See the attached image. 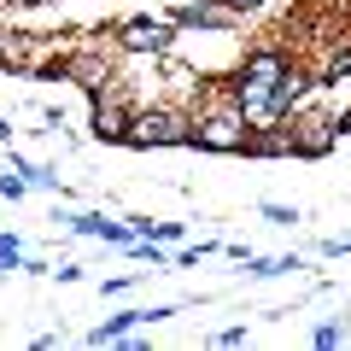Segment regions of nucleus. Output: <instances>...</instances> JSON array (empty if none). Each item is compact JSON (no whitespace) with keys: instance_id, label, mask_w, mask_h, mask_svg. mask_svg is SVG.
Wrapping results in <instances>:
<instances>
[{"instance_id":"obj_1","label":"nucleus","mask_w":351,"mask_h":351,"mask_svg":"<svg viewBox=\"0 0 351 351\" xmlns=\"http://www.w3.org/2000/svg\"><path fill=\"white\" fill-rule=\"evenodd\" d=\"M246 141H252V129H246V117L234 112V100H228V94H211V100H205V112H193V141H188V147L234 158V152H246Z\"/></svg>"},{"instance_id":"obj_2","label":"nucleus","mask_w":351,"mask_h":351,"mask_svg":"<svg viewBox=\"0 0 351 351\" xmlns=\"http://www.w3.org/2000/svg\"><path fill=\"white\" fill-rule=\"evenodd\" d=\"M193 141V112H182V106H141L135 117H129L123 129V147H188Z\"/></svg>"},{"instance_id":"obj_3","label":"nucleus","mask_w":351,"mask_h":351,"mask_svg":"<svg viewBox=\"0 0 351 351\" xmlns=\"http://www.w3.org/2000/svg\"><path fill=\"white\" fill-rule=\"evenodd\" d=\"M112 36H117V53H123V59H164L170 41H176V18L141 12V18H123Z\"/></svg>"},{"instance_id":"obj_4","label":"nucleus","mask_w":351,"mask_h":351,"mask_svg":"<svg viewBox=\"0 0 351 351\" xmlns=\"http://www.w3.org/2000/svg\"><path fill=\"white\" fill-rule=\"evenodd\" d=\"M281 123H287L293 158H322V152H334V141H339V129H334L328 112H287Z\"/></svg>"},{"instance_id":"obj_5","label":"nucleus","mask_w":351,"mask_h":351,"mask_svg":"<svg viewBox=\"0 0 351 351\" xmlns=\"http://www.w3.org/2000/svg\"><path fill=\"white\" fill-rule=\"evenodd\" d=\"M287 64H293V53L269 41V47H252L246 59L234 64V76H228V82H246V88H276V76L287 71Z\"/></svg>"},{"instance_id":"obj_6","label":"nucleus","mask_w":351,"mask_h":351,"mask_svg":"<svg viewBox=\"0 0 351 351\" xmlns=\"http://www.w3.org/2000/svg\"><path fill=\"white\" fill-rule=\"evenodd\" d=\"M129 117H135V106L123 100V88H117V82L94 94V141H123Z\"/></svg>"},{"instance_id":"obj_7","label":"nucleus","mask_w":351,"mask_h":351,"mask_svg":"<svg viewBox=\"0 0 351 351\" xmlns=\"http://www.w3.org/2000/svg\"><path fill=\"white\" fill-rule=\"evenodd\" d=\"M234 24H240V12H228L223 0H193V6L176 12V29H211V36H228Z\"/></svg>"},{"instance_id":"obj_8","label":"nucleus","mask_w":351,"mask_h":351,"mask_svg":"<svg viewBox=\"0 0 351 351\" xmlns=\"http://www.w3.org/2000/svg\"><path fill=\"white\" fill-rule=\"evenodd\" d=\"M64 228H71V234H88V240H106V246H129V223H112V217L106 211H82V217H59Z\"/></svg>"},{"instance_id":"obj_9","label":"nucleus","mask_w":351,"mask_h":351,"mask_svg":"<svg viewBox=\"0 0 351 351\" xmlns=\"http://www.w3.org/2000/svg\"><path fill=\"white\" fill-rule=\"evenodd\" d=\"M351 76V36H339V47H328V59L316 64V82H339Z\"/></svg>"},{"instance_id":"obj_10","label":"nucleus","mask_w":351,"mask_h":351,"mask_svg":"<svg viewBox=\"0 0 351 351\" xmlns=\"http://www.w3.org/2000/svg\"><path fill=\"white\" fill-rule=\"evenodd\" d=\"M135 240H182V223H152V217H129Z\"/></svg>"},{"instance_id":"obj_11","label":"nucleus","mask_w":351,"mask_h":351,"mask_svg":"<svg viewBox=\"0 0 351 351\" xmlns=\"http://www.w3.org/2000/svg\"><path fill=\"white\" fill-rule=\"evenodd\" d=\"M12 170L24 176L29 188H59V170H47V164H29V158H12Z\"/></svg>"},{"instance_id":"obj_12","label":"nucleus","mask_w":351,"mask_h":351,"mask_svg":"<svg viewBox=\"0 0 351 351\" xmlns=\"http://www.w3.org/2000/svg\"><path fill=\"white\" fill-rule=\"evenodd\" d=\"M12 269H24V240L0 234V276H12Z\"/></svg>"},{"instance_id":"obj_13","label":"nucleus","mask_w":351,"mask_h":351,"mask_svg":"<svg viewBox=\"0 0 351 351\" xmlns=\"http://www.w3.org/2000/svg\"><path fill=\"white\" fill-rule=\"evenodd\" d=\"M258 211L269 217V223H281V228H293V223H299V211H293V205H276V199H263Z\"/></svg>"},{"instance_id":"obj_14","label":"nucleus","mask_w":351,"mask_h":351,"mask_svg":"<svg viewBox=\"0 0 351 351\" xmlns=\"http://www.w3.org/2000/svg\"><path fill=\"white\" fill-rule=\"evenodd\" d=\"M24 193H29V182H24L18 170H6V176H0V199H24Z\"/></svg>"},{"instance_id":"obj_15","label":"nucleus","mask_w":351,"mask_h":351,"mask_svg":"<svg viewBox=\"0 0 351 351\" xmlns=\"http://www.w3.org/2000/svg\"><path fill=\"white\" fill-rule=\"evenodd\" d=\"M311 339H316L322 351H328V346H339V339H346V322H322V328H316Z\"/></svg>"},{"instance_id":"obj_16","label":"nucleus","mask_w":351,"mask_h":351,"mask_svg":"<svg viewBox=\"0 0 351 351\" xmlns=\"http://www.w3.org/2000/svg\"><path fill=\"white\" fill-rule=\"evenodd\" d=\"M228 12H240V18H252V12H263V6H269V0H223Z\"/></svg>"},{"instance_id":"obj_17","label":"nucleus","mask_w":351,"mask_h":351,"mask_svg":"<svg viewBox=\"0 0 351 351\" xmlns=\"http://www.w3.org/2000/svg\"><path fill=\"white\" fill-rule=\"evenodd\" d=\"M334 129H339V135H351V112H334Z\"/></svg>"},{"instance_id":"obj_18","label":"nucleus","mask_w":351,"mask_h":351,"mask_svg":"<svg viewBox=\"0 0 351 351\" xmlns=\"http://www.w3.org/2000/svg\"><path fill=\"white\" fill-rule=\"evenodd\" d=\"M6 135H12V123H6V117H0V147H6Z\"/></svg>"}]
</instances>
